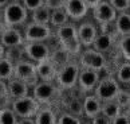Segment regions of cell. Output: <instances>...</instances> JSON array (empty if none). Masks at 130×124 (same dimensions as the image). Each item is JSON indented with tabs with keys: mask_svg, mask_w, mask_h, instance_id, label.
<instances>
[{
	"mask_svg": "<svg viewBox=\"0 0 130 124\" xmlns=\"http://www.w3.org/2000/svg\"><path fill=\"white\" fill-rule=\"evenodd\" d=\"M56 38L59 46L70 55H78L82 51V45L78 38V30L73 23H66L56 28Z\"/></svg>",
	"mask_w": 130,
	"mask_h": 124,
	"instance_id": "cell-1",
	"label": "cell"
},
{
	"mask_svg": "<svg viewBox=\"0 0 130 124\" xmlns=\"http://www.w3.org/2000/svg\"><path fill=\"white\" fill-rule=\"evenodd\" d=\"M28 19V11L20 2H9L3 8V22L7 27L24 24Z\"/></svg>",
	"mask_w": 130,
	"mask_h": 124,
	"instance_id": "cell-2",
	"label": "cell"
},
{
	"mask_svg": "<svg viewBox=\"0 0 130 124\" xmlns=\"http://www.w3.org/2000/svg\"><path fill=\"white\" fill-rule=\"evenodd\" d=\"M79 70L80 66L76 62H69L64 66L58 69L56 77H55V82L60 89L63 90H69L73 89L76 82H78V76H79Z\"/></svg>",
	"mask_w": 130,
	"mask_h": 124,
	"instance_id": "cell-3",
	"label": "cell"
},
{
	"mask_svg": "<svg viewBox=\"0 0 130 124\" xmlns=\"http://www.w3.org/2000/svg\"><path fill=\"white\" fill-rule=\"evenodd\" d=\"M79 66L80 69H90V70H95L101 73L107 66V59H106L105 54L91 49V47H87L86 50L80 51Z\"/></svg>",
	"mask_w": 130,
	"mask_h": 124,
	"instance_id": "cell-4",
	"label": "cell"
},
{
	"mask_svg": "<svg viewBox=\"0 0 130 124\" xmlns=\"http://www.w3.org/2000/svg\"><path fill=\"white\" fill-rule=\"evenodd\" d=\"M119 89H121V84L115 80V77L106 76L103 78L101 77L93 94H95L101 101H111V100H115Z\"/></svg>",
	"mask_w": 130,
	"mask_h": 124,
	"instance_id": "cell-5",
	"label": "cell"
},
{
	"mask_svg": "<svg viewBox=\"0 0 130 124\" xmlns=\"http://www.w3.org/2000/svg\"><path fill=\"white\" fill-rule=\"evenodd\" d=\"M59 94L60 88L52 82H47V81H39L32 89V97L40 105L52 103L55 98L59 97Z\"/></svg>",
	"mask_w": 130,
	"mask_h": 124,
	"instance_id": "cell-6",
	"label": "cell"
},
{
	"mask_svg": "<svg viewBox=\"0 0 130 124\" xmlns=\"http://www.w3.org/2000/svg\"><path fill=\"white\" fill-rule=\"evenodd\" d=\"M13 78H18L26 82L28 86H35V85L39 82V78H38L36 74V66L34 62L23 59L20 62L13 65Z\"/></svg>",
	"mask_w": 130,
	"mask_h": 124,
	"instance_id": "cell-7",
	"label": "cell"
},
{
	"mask_svg": "<svg viewBox=\"0 0 130 124\" xmlns=\"http://www.w3.org/2000/svg\"><path fill=\"white\" fill-rule=\"evenodd\" d=\"M42 105L36 101L32 96H26V97H20V98H15L12 100L11 108L15 112V115L19 119L23 117H35V115L39 111V108Z\"/></svg>",
	"mask_w": 130,
	"mask_h": 124,
	"instance_id": "cell-8",
	"label": "cell"
},
{
	"mask_svg": "<svg viewBox=\"0 0 130 124\" xmlns=\"http://www.w3.org/2000/svg\"><path fill=\"white\" fill-rule=\"evenodd\" d=\"M23 50H24V55L28 58V61L34 62V64L48 59L51 54L48 45L44 42H26L23 45Z\"/></svg>",
	"mask_w": 130,
	"mask_h": 124,
	"instance_id": "cell-9",
	"label": "cell"
},
{
	"mask_svg": "<svg viewBox=\"0 0 130 124\" xmlns=\"http://www.w3.org/2000/svg\"><path fill=\"white\" fill-rule=\"evenodd\" d=\"M52 35L50 24H39V23H28L24 28L23 36L24 42H46Z\"/></svg>",
	"mask_w": 130,
	"mask_h": 124,
	"instance_id": "cell-10",
	"label": "cell"
},
{
	"mask_svg": "<svg viewBox=\"0 0 130 124\" xmlns=\"http://www.w3.org/2000/svg\"><path fill=\"white\" fill-rule=\"evenodd\" d=\"M93 18L101 26L110 24V23H114L115 18H117V11L110 6V3L107 0H102L93 9Z\"/></svg>",
	"mask_w": 130,
	"mask_h": 124,
	"instance_id": "cell-11",
	"label": "cell"
},
{
	"mask_svg": "<svg viewBox=\"0 0 130 124\" xmlns=\"http://www.w3.org/2000/svg\"><path fill=\"white\" fill-rule=\"evenodd\" d=\"M101 80V73L95 70H90V69H80L79 70V76H78V82L76 85L79 86L82 92H94L97 84Z\"/></svg>",
	"mask_w": 130,
	"mask_h": 124,
	"instance_id": "cell-12",
	"label": "cell"
},
{
	"mask_svg": "<svg viewBox=\"0 0 130 124\" xmlns=\"http://www.w3.org/2000/svg\"><path fill=\"white\" fill-rule=\"evenodd\" d=\"M63 9L66 11L69 19H73V20H80L89 12V8L83 0H66Z\"/></svg>",
	"mask_w": 130,
	"mask_h": 124,
	"instance_id": "cell-13",
	"label": "cell"
},
{
	"mask_svg": "<svg viewBox=\"0 0 130 124\" xmlns=\"http://www.w3.org/2000/svg\"><path fill=\"white\" fill-rule=\"evenodd\" d=\"M0 43L6 49H8V47L23 46L26 42H24V36H23L22 31L18 30V27H7L2 34V36H0Z\"/></svg>",
	"mask_w": 130,
	"mask_h": 124,
	"instance_id": "cell-14",
	"label": "cell"
},
{
	"mask_svg": "<svg viewBox=\"0 0 130 124\" xmlns=\"http://www.w3.org/2000/svg\"><path fill=\"white\" fill-rule=\"evenodd\" d=\"M76 30H78V38H79L80 45L85 47H91L94 39L98 35L97 26L91 22H85L79 27H76Z\"/></svg>",
	"mask_w": 130,
	"mask_h": 124,
	"instance_id": "cell-15",
	"label": "cell"
},
{
	"mask_svg": "<svg viewBox=\"0 0 130 124\" xmlns=\"http://www.w3.org/2000/svg\"><path fill=\"white\" fill-rule=\"evenodd\" d=\"M35 66H36V74H38L39 81H47V82L55 81L58 69L50 59L38 62V64H35Z\"/></svg>",
	"mask_w": 130,
	"mask_h": 124,
	"instance_id": "cell-16",
	"label": "cell"
},
{
	"mask_svg": "<svg viewBox=\"0 0 130 124\" xmlns=\"http://www.w3.org/2000/svg\"><path fill=\"white\" fill-rule=\"evenodd\" d=\"M7 92L9 94V97L15 100V98L28 96L30 94V86L26 82H23V81L12 77L11 80L7 81Z\"/></svg>",
	"mask_w": 130,
	"mask_h": 124,
	"instance_id": "cell-17",
	"label": "cell"
},
{
	"mask_svg": "<svg viewBox=\"0 0 130 124\" xmlns=\"http://www.w3.org/2000/svg\"><path fill=\"white\" fill-rule=\"evenodd\" d=\"M82 105H83V115L91 120L93 117H95L97 115L101 113L102 101L95 94H87V96L82 100Z\"/></svg>",
	"mask_w": 130,
	"mask_h": 124,
	"instance_id": "cell-18",
	"label": "cell"
},
{
	"mask_svg": "<svg viewBox=\"0 0 130 124\" xmlns=\"http://www.w3.org/2000/svg\"><path fill=\"white\" fill-rule=\"evenodd\" d=\"M113 45H114V36L111 34H107V32H98L97 38L94 39L93 45H91V49L105 54V53H107V51L111 50Z\"/></svg>",
	"mask_w": 130,
	"mask_h": 124,
	"instance_id": "cell-19",
	"label": "cell"
},
{
	"mask_svg": "<svg viewBox=\"0 0 130 124\" xmlns=\"http://www.w3.org/2000/svg\"><path fill=\"white\" fill-rule=\"evenodd\" d=\"M114 30L115 34L119 36L130 35V14L129 12H119L114 20Z\"/></svg>",
	"mask_w": 130,
	"mask_h": 124,
	"instance_id": "cell-20",
	"label": "cell"
},
{
	"mask_svg": "<svg viewBox=\"0 0 130 124\" xmlns=\"http://www.w3.org/2000/svg\"><path fill=\"white\" fill-rule=\"evenodd\" d=\"M34 120H35V124H56L58 116L51 108L40 107L35 117H34Z\"/></svg>",
	"mask_w": 130,
	"mask_h": 124,
	"instance_id": "cell-21",
	"label": "cell"
},
{
	"mask_svg": "<svg viewBox=\"0 0 130 124\" xmlns=\"http://www.w3.org/2000/svg\"><path fill=\"white\" fill-rule=\"evenodd\" d=\"M122 111V108L118 105V103L115 100H111V101H102V105H101V113L103 116H106L110 120H113L114 117H117Z\"/></svg>",
	"mask_w": 130,
	"mask_h": 124,
	"instance_id": "cell-22",
	"label": "cell"
},
{
	"mask_svg": "<svg viewBox=\"0 0 130 124\" xmlns=\"http://www.w3.org/2000/svg\"><path fill=\"white\" fill-rule=\"evenodd\" d=\"M50 16H51V9H48L43 4L42 7L34 9L31 12V22L39 23V24H50Z\"/></svg>",
	"mask_w": 130,
	"mask_h": 124,
	"instance_id": "cell-23",
	"label": "cell"
},
{
	"mask_svg": "<svg viewBox=\"0 0 130 124\" xmlns=\"http://www.w3.org/2000/svg\"><path fill=\"white\" fill-rule=\"evenodd\" d=\"M70 57L71 55L67 53L64 49H62V47L59 46L56 50H54L50 54L48 59L56 66V69H59V68H62V66H64L66 64H69V62H70Z\"/></svg>",
	"mask_w": 130,
	"mask_h": 124,
	"instance_id": "cell-24",
	"label": "cell"
},
{
	"mask_svg": "<svg viewBox=\"0 0 130 124\" xmlns=\"http://www.w3.org/2000/svg\"><path fill=\"white\" fill-rule=\"evenodd\" d=\"M115 80L122 85H129L130 84V62L125 61L117 68L115 71Z\"/></svg>",
	"mask_w": 130,
	"mask_h": 124,
	"instance_id": "cell-25",
	"label": "cell"
},
{
	"mask_svg": "<svg viewBox=\"0 0 130 124\" xmlns=\"http://www.w3.org/2000/svg\"><path fill=\"white\" fill-rule=\"evenodd\" d=\"M69 23V16L63 8L60 9H54L51 11V16H50V26H54V27H60Z\"/></svg>",
	"mask_w": 130,
	"mask_h": 124,
	"instance_id": "cell-26",
	"label": "cell"
},
{
	"mask_svg": "<svg viewBox=\"0 0 130 124\" xmlns=\"http://www.w3.org/2000/svg\"><path fill=\"white\" fill-rule=\"evenodd\" d=\"M13 77V64L7 58H0V80L7 81Z\"/></svg>",
	"mask_w": 130,
	"mask_h": 124,
	"instance_id": "cell-27",
	"label": "cell"
},
{
	"mask_svg": "<svg viewBox=\"0 0 130 124\" xmlns=\"http://www.w3.org/2000/svg\"><path fill=\"white\" fill-rule=\"evenodd\" d=\"M23 55H24L23 46H15V47H8V49H6L4 58H7L8 61H11L12 64L15 65L18 62L23 61Z\"/></svg>",
	"mask_w": 130,
	"mask_h": 124,
	"instance_id": "cell-28",
	"label": "cell"
},
{
	"mask_svg": "<svg viewBox=\"0 0 130 124\" xmlns=\"http://www.w3.org/2000/svg\"><path fill=\"white\" fill-rule=\"evenodd\" d=\"M19 117L15 115L12 108H4L0 109V124H16Z\"/></svg>",
	"mask_w": 130,
	"mask_h": 124,
	"instance_id": "cell-29",
	"label": "cell"
},
{
	"mask_svg": "<svg viewBox=\"0 0 130 124\" xmlns=\"http://www.w3.org/2000/svg\"><path fill=\"white\" fill-rule=\"evenodd\" d=\"M118 47H119V51H121L125 61L130 62V35H125V36L119 38Z\"/></svg>",
	"mask_w": 130,
	"mask_h": 124,
	"instance_id": "cell-30",
	"label": "cell"
},
{
	"mask_svg": "<svg viewBox=\"0 0 130 124\" xmlns=\"http://www.w3.org/2000/svg\"><path fill=\"white\" fill-rule=\"evenodd\" d=\"M67 112L71 113L74 116H80L83 115V105H82V101L78 98H71L69 104H67Z\"/></svg>",
	"mask_w": 130,
	"mask_h": 124,
	"instance_id": "cell-31",
	"label": "cell"
},
{
	"mask_svg": "<svg viewBox=\"0 0 130 124\" xmlns=\"http://www.w3.org/2000/svg\"><path fill=\"white\" fill-rule=\"evenodd\" d=\"M115 101L118 103V105L122 108V111H126L127 109V105H129V101H130V90L127 89H123L121 86L119 92L115 97Z\"/></svg>",
	"mask_w": 130,
	"mask_h": 124,
	"instance_id": "cell-32",
	"label": "cell"
},
{
	"mask_svg": "<svg viewBox=\"0 0 130 124\" xmlns=\"http://www.w3.org/2000/svg\"><path fill=\"white\" fill-rule=\"evenodd\" d=\"M117 14L119 12H127L130 9V0H107Z\"/></svg>",
	"mask_w": 130,
	"mask_h": 124,
	"instance_id": "cell-33",
	"label": "cell"
},
{
	"mask_svg": "<svg viewBox=\"0 0 130 124\" xmlns=\"http://www.w3.org/2000/svg\"><path fill=\"white\" fill-rule=\"evenodd\" d=\"M56 124H82V121L78 116H74L69 112H64L58 117Z\"/></svg>",
	"mask_w": 130,
	"mask_h": 124,
	"instance_id": "cell-34",
	"label": "cell"
},
{
	"mask_svg": "<svg viewBox=\"0 0 130 124\" xmlns=\"http://www.w3.org/2000/svg\"><path fill=\"white\" fill-rule=\"evenodd\" d=\"M22 4L26 7L27 11H34V9L42 7L44 4V0H22Z\"/></svg>",
	"mask_w": 130,
	"mask_h": 124,
	"instance_id": "cell-35",
	"label": "cell"
},
{
	"mask_svg": "<svg viewBox=\"0 0 130 124\" xmlns=\"http://www.w3.org/2000/svg\"><path fill=\"white\" fill-rule=\"evenodd\" d=\"M64 3H66V0H44V6L48 9H51V11L63 8Z\"/></svg>",
	"mask_w": 130,
	"mask_h": 124,
	"instance_id": "cell-36",
	"label": "cell"
},
{
	"mask_svg": "<svg viewBox=\"0 0 130 124\" xmlns=\"http://www.w3.org/2000/svg\"><path fill=\"white\" fill-rule=\"evenodd\" d=\"M111 124H130V115L126 111H123V112L119 113L117 117L113 119Z\"/></svg>",
	"mask_w": 130,
	"mask_h": 124,
	"instance_id": "cell-37",
	"label": "cell"
},
{
	"mask_svg": "<svg viewBox=\"0 0 130 124\" xmlns=\"http://www.w3.org/2000/svg\"><path fill=\"white\" fill-rule=\"evenodd\" d=\"M91 124H111V120L107 119L106 116H103L102 113H99V115L91 119Z\"/></svg>",
	"mask_w": 130,
	"mask_h": 124,
	"instance_id": "cell-38",
	"label": "cell"
},
{
	"mask_svg": "<svg viewBox=\"0 0 130 124\" xmlns=\"http://www.w3.org/2000/svg\"><path fill=\"white\" fill-rule=\"evenodd\" d=\"M12 104V98L9 97V94H3L0 96V109H4V108H9Z\"/></svg>",
	"mask_w": 130,
	"mask_h": 124,
	"instance_id": "cell-39",
	"label": "cell"
},
{
	"mask_svg": "<svg viewBox=\"0 0 130 124\" xmlns=\"http://www.w3.org/2000/svg\"><path fill=\"white\" fill-rule=\"evenodd\" d=\"M83 2H85L86 6H87L89 9H94L101 2H102V0H83Z\"/></svg>",
	"mask_w": 130,
	"mask_h": 124,
	"instance_id": "cell-40",
	"label": "cell"
},
{
	"mask_svg": "<svg viewBox=\"0 0 130 124\" xmlns=\"http://www.w3.org/2000/svg\"><path fill=\"white\" fill-rule=\"evenodd\" d=\"M16 124H35V120H34V117H23L19 119Z\"/></svg>",
	"mask_w": 130,
	"mask_h": 124,
	"instance_id": "cell-41",
	"label": "cell"
},
{
	"mask_svg": "<svg viewBox=\"0 0 130 124\" xmlns=\"http://www.w3.org/2000/svg\"><path fill=\"white\" fill-rule=\"evenodd\" d=\"M7 82L6 81H2L0 80V96H3V94H7Z\"/></svg>",
	"mask_w": 130,
	"mask_h": 124,
	"instance_id": "cell-42",
	"label": "cell"
},
{
	"mask_svg": "<svg viewBox=\"0 0 130 124\" xmlns=\"http://www.w3.org/2000/svg\"><path fill=\"white\" fill-rule=\"evenodd\" d=\"M6 28H7V26L4 24V22H3V19H2V20H0V36H2V34L4 32V30H6Z\"/></svg>",
	"mask_w": 130,
	"mask_h": 124,
	"instance_id": "cell-43",
	"label": "cell"
},
{
	"mask_svg": "<svg viewBox=\"0 0 130 124\" xmlns=\"http://www.w3.org/2000/svg\"><path fill=\"white\" fill-rule=\"evenodd\" d=\"M4 54H6V47L0 43V58H4Z\"/></svg>",
	"mask_w": 130,
	"mask_h": 124,
	"instance_id": "cell-44",
	"label": "cell"
},
{
	"mask_svg": "<svg viewBox=\"0 0 130 124\" xmlns=\"http://www.w3.org/2000/svg\"><path fill=\"white\" fill-rule=\"evenodd\" d=\"M11 0H0V8H4Z\"/></svg>",
	"mask_w": 130,
	"mask_h": 124,
	"instance_id": "cell-45",
	"label": "cell"
},
{
	"mask_svg": "<svg viewBox=\"0 0 130 124\" xmlns=\"http://www.w3.org/2000/svg\"><path fill=\"white\" fill-rule=\"evenodd\" d=\"M126 112L130 113V101H129V105H127V109H126Z\"/></svg>",
	"mask_w": 130,
	"mask_h": 124,
	"instance_id": "cell-46",
	"label": "cell"
},
{
	"mask_svg": "<svg viewBox=\"0 0 130 124\" xmlns=\"http://www.w3.org/2000/svg\"><path fill=\"white\" fill-rule=\"evenodd\" d=\"M11 2H20L22 3V0H11Z\"/></svg>",
	"mask_w": 130,
	"mask_h": 124,
	"instance_id": "cell-47",
	"label": "cell"
},
{
	"mask_svg": "<svg viewBox=\"0 0 130 124\" xmlns=\"http://www.w3.org/2000/svg\"><path fill=\"white\" fill-rule=\"evenodd\" d=\"M82 124H91V123H82Z\"/></svg>",
	"mask_w": 130,
	"mask_h": 124,
	"instance_id": "cell-48",
	"label": "cell"
},
{
	"mask_svg": "<svg viewBox=\"0 0 130 124\" xmlns=\"http://www.w3.org/2000/svg\"><path fill=\"white\" fill-rule=\"evenodd\" d=\"M127 12H129V14H130V9H129V11H127Z\"/></svg>",
	"mask_w": 130,
	"mask_h": 124,
	"instance_id": "cell-49",
	"label": "cell"
},
{
	"mask_svg": "<svg viewBox=\"0 0 130 124\" xmlns=\"http://www.w3.org/2000/svg\"><path fill=\"white\" fill-rule=\"evenodd\" d=\"M129 115H130V113H129Z\"/></svg>",
	"mask_w": 130,
	"mask_h": 124,
	"instance_id": "cell-50",
	"label": "cell"
}]
</instances>
